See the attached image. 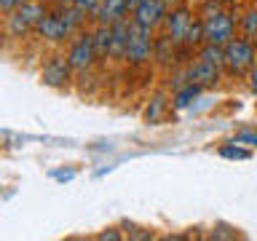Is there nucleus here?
Returning <instances> with one entry per match:
<instances>
[{
  "label": "nucleus",
  "instance_id": "f257e3e1",
  "mask_svg": "<svg viewBox=\"0 0 257 241\" xmlns=\"http://www.w3.org/2000/svg\"><path fill=\"white\" fill-rule=\"evenodd\" d=\"M201 19H204V30H206V43L228 46L236 38V16H233V8H225L217 0H204Z\"/></svg>",
  "mask_w": 257,
  "mask_h": 241
},
{
  "label": "nucleus",
  "instance_id": "0eeeda50",
  "mask_svg": "<svg viewBox=\"0 0 257 241\" xmlns=\"http://www.w3.org/2000/svg\"><path fill=\"white\" fill-rule=\"evenodd\" d=\"M185 72H188V83H198L204 88H212L222 80V67H217L212 62H204V59H193L185 64Z\"/></svg>",
  "mask_w": 257,
  "mask_h": 241
},
{
  "label": "nucleus",
  "instance_id": "b1692460",
  "mask_svg": "<svg viewBox=\"0 0 257 241\" xmlns=\"http://www.w3.org/2000/svg\"><path fill=\"white\" fill-rule=\"evenodd\" d=\"M22 3H27V0H0V11H3V16H8V14H14Z\"/></svg>",
  "mask_w": 257,
  "mask_h": 241
},
{
  "label": "nucleus",
  "instance_id": "9d476101",
  "mask_svg": "<svg viewBox=\"0 0 257 241\" xmlns=\"http://www.w3.org/2000/svg\"><path fill=\"white\" fill-rule=\"evenodd\" d=\"M112 27V48H110V59L112 62H123L126 59V48H128V35H132V19H120Z\"/></svg>",
  "mask_w": 257,
  "mask_h": 241
},
{
  "label": "nucleus",
  "instance_id": "9b49d317",
  "mask_svg": "<svg viewBox=\"0 0 257 241\" xmlns=\"http://www.w3.org/2000/svg\"><path fill=\"white\" fill-rule=\"evenodd\" d=\"M120 19H128V3L126 0H102L99 11L94 16V24H115Z\"/></svg>",
  "mask_w": 257,
  "mask_h": 241
},
{
  "label": "nucleus",
  "instance_id": "20e7f679",
  "mask_svg": "<svg viewBox=\"0 0 257 241\" xmlns=\"http://www.w3.org/2000/svg\"><path fill=\"white\" fill-rule=\"evenodd\" d=\"M67 59L72 64V70L78 75L83 72H91L96 64H99V54H96V46H94V32L86 30V32H78L75 38L70 40V48H67Z\"/></svg>",
  "mask_w": 257,
  "mask_h": 241
},
{
  "label": "nucleus",
  "instance_id": "2eb2a0df",
  "mask_svg": "<svg viewBox=\"0 0 257 241\" xmlns=\"http://www.w3.org/2000/svg\"><path fill=\"white\" fill-rule=\"evenodd\" d=\"M169 110V96L166 94H153L148 99V107H145V120L148 124H161Z\"/></svg>",
  "mask_w": 257,
  "mask_h": 241
},
{
  "label": "nucleus",
  "instance_id": "6e6552de",
  "mask_svg": "<svg viewBox=\"0 0 257 241\" xmlns=\"http://www.w3.org/2000/svg\"><path fill=\"white\" fill-rule=\"evenodd\" d=\"M166 14H169V8L164 6V0H142V3L134 8L132 19L137 24H142V27L156 30V27H164Z\"/></svg>",
  "mask_w": 257,
  "mask_h": 241
},
{
  "label": "nucleus",
  "instance_id": "4468645a",
  "mask_svg": "<svg viewBox=\"0 0 257 241\" xmlns=\"http://www.w3.org/2000/svg\"><path fill=\"white\" fill-rule=\"evenodd\" d=\"M94 46H96V54L99 59H110V48H112V27L110 24H94Z\"/></svg>",
  "mask_w": 257,
  "mask_h": 241
},
{
  "label": "nucleus",
  "instance_id": "a878e982",
  "mask_svg": "<svg viewBox=\"0 0 257 241\" xmlns=\"http://www.w3.org/2000/svg\"><path fill=\"white\" fill-rule=\"evenodd\" d=\"M123 236H126V233H120V228H107V230H102V233H99V238H102V241H107V238H110V241H120Z\"/></svg>",
  "mask_w": 257,
  "mask_h": 241
},
{
  "label": "nucleus",
  "instance_id": "a211bd4d",
  "mask_svg": "<svg viewBox=\"0 0 257 241\" xmlns=\"http://www.w3.org/2000/svg\"><path fill=\"white\" fill-rule=\"evenodd\" d=\"M196 56H198V59H204V62H212V64H217V67L225 70V46L204 43V46H198Z\"/></svg>",
  "mask_w": 257,
  "mask_h": 241
},
{
  "label": "nucleus",
  "instance_id": "6ab92c4d",
  "mask_svg": "<svg viewBox=\"0 0 257 241\" xmlns=\"http://www.w3.org/2000/svg\"><path fill=\"white\" fill-rule=\"evenodd\" d=\"M182 43L190 46V48H196V51H198V46L206 43V30H204V19H201V16H196V19H193V24L188 27V32H185V40H182Z\"/></svg>",
  "mask_w": 257,
  "mask_h": 241
},
{
  "label": "nucleus",
  "instance_id": "7ed1b4c3",
  "mask_svg": "<svg viewBox=\"0 0 257 241\" xmlns=\"http://www.w3.org/2000/svg\"><path fill=\"white\" fill-rule=\"evenodd\" d=\"M153 46H156V35L150 27H142L132 19V35H128V48H126V59L123 64H128L132 70H140L145 64L153 62Z\"/></svg>",
  "mask_w": 257,
  "mask_h": 241
},
{
  "label": "nucleus",
  "instance_id": "dca6fc26",
  "mask_svg": "<svg viewBox=\"0 0 257 241\" xmlns=\"http://www.w3.org/2000/svg\"><path fill=\"white\" fill-rule=\"evenodd\" d=\"M30 32H35V27H32L30 22H24L19 14H8L6 16V38H14V40H24L30 35Z\"/></svg>",
  "mask_w": 257,
  "mask_h": 241
},
{
  "label": "nucleus",
  "instance_id": "f8f14e48",
  "mask_svg": "<svg viewBox=\"0 0 257 241\" xmlns=\"http://www.w3.org/2000/svg\"><path fill=\"white\" fill-rule=\"evenodd\" d=\"M174 54H177V43L172 40L169 32L156 35V46H153V62L158 67H174Z\"/></svg>",
  "mask_w": 257,
  "mask_h": 241
},
{
  "label": "nucleus",
  "instance_id": "c85d7f7f",
  "mask_svg": "<svg viewBox=\"0 0 257 241\" xmlns=\"http://www.w3.org/2000/svg\"><path fill=\"white\" fill-rule=\"evenodd\" d=\"M185 0H164V6L169 8V11H172V8H177V6H182Z\"/></svg>",
  "mask_w": 257,
  "mask_h": 241
},
{
  "label": "nucleus",
  "instance_id": "7c9ffc66",
  "mask_svg": "<svg viewBox=\"0 0 257 241\" xmlns=\"http://www.w3.org/2000/svg\"><path fill=\"white\" fill-rule=\"evenodd\" d=\"M217 3L225 6V8H233V6H236V0H217Z\"/></svg>",
  "mask_w": 257,
  "mask_h": 241
},
{
  "label": "nucleus",
  "instance_id": "5701e85b",
  "mask_svg": "<svg viewBox=\"0 0 257 241\" xmlns=\"http://www.w3.org/2000/svg\"><path fill=\"white\" fill-rule=\"evenodd\" d=\"M220 156H222V158L246 161V158H249V150H241V148H230V145H225V148H220Z\"/></svg>",
  "mask_w": 257,
  "mask_h": 241
},
{
  "label": "nucleus",
  "instance_id": "f03ea898",
  "mask_svg": "<svg viewBox=\"0 0 257 241\" xmlns=\"http://www.w3.org/2000/svg\"><path fill=\"white\" fill-rule=\"evenodd\" d=\"M257 64V46L249 38H233L225 46V72L230 78H246Z\"/></svg>",
  "mask_w": 257,
  "mask_h": 241
},
{
  "label": "nucleus",
  "instance_id": "393cba45",
  "mask_svg": "<svg viewBox=\"0 0 257 241\" xmlns=\"http://www.w3.org/2000/svg\"><path fill=\"white\" fill-rule=\"evenodd\" d=\"M236 236H238V233L233 228H225V225H220V228L212 230V238H236Z\"/></svg>",
  "mask_w": 257,
  "mask_h": 241
},
{
  "label": "nucleus",
  "instance_id": "f3484780",
  "mask_svg": "<svg viewBox=\"0 0 257 241\" xmlns=\"http://www.w3.org/2000/svg\"><path fill=\"white\" fill-rule=\"evenodd\" d=\"M16 14H19L24 22H30L32 27H35V24L48 14V3H40V0H27V3H22L19 8H16Z\"/></svg>",
  "mask_w": 257,
  "mask_h": 241
},
{
  "label": "nucleus",
  "instance_id": "c756f323",
  "mask_svg": "<svg viewBox=\"0 0 257 241\" xmlns=\"http://www.w3.org/2000/svg\"><path fill=\"white\" fill-rule=\"evenodd\" d=\"M126 3H128V14H134V8H137V6H140V3H142V0H126Z\"/></svg>",
  "mask_w": 257,
  "mask_h": 241
},
{
  "label": "nucleus",
  "instance_id": "ddd939ff",
  "mask_svg": "<svg viewBox=\"0 0 257 241\" xmlns=\"http://www.w3.org/2000/svg\"><path fill=\"white\" fill-rule=\"evenodd\" d=\"M201 94H204V86H198V83H185L182 88H177L174 96H172V107L174 110H185V107H190L196 99H201Z\"/></svg>",
  "mask_w": 257,
  "mask_h": 241
},
{
  "label": "nucleus",
  "instance_id": "1a4fd4ad",
  "mask_svg": "<svg viewBox=\"0 0 257 241\" xmlns=\"http://www.w3.org/2000/svg\"><path fill=\"white\" fill-rule=\"evenodd\" d=\"M193 11H190V6H177V8H172V11L166 14V22H164V30L172 35V40L174 43H182L185 40V32H188V27L193 24Z\"/></svg>",
  "mask_w": 257,
  "mask_h": 241
},
{
  "label": "nucleus",
  "instance_id": "aec40b11",
  "mask_svg": "<svg viewBox=\"0 0 257 241\" xmlns=\"http://www.w3.org/2000/svg\"><path fill=\"white\" fill-rule=\"evenodd\" d=\"M241 32H244V38L257 43V8H246L244 11V16H241Z\"/></svg>",
  "mask_w": 257,
  "mask_h": 241
},
{
  "label": "nucleus",
  "instance_id": "cd10ccee",
  "mask_svg": "<svg viewBox=\"0 0 257 241\" xmlns=\"http://www.w3.org/2000/svg\"><path fill=\"white\" fill-rule=\"evenodd\" d=\"M246 80H249V88H252V94H257V64H254L252 70H249Z\"/></svg>",
  "mask_w": 257,
  "mask_h": 241
},
{
  "label": "nucleus",
  "instance_id": "412c9836",
  "mask_svg": "<svg viewBox=\"0 0 257 241\" xmlns=\"http://www.w3.org/2000/svg\"><path fill=\"white\" fill-rule=\"evenodd\" d=\"M120 228H123L126 230V236L128 238H137V241H148V238H156V233H153V230H148V228H142V225H134V222H123V225H120Z\"/></svg>",
  "mask_w": 257,
  "mask_h": 241
},
{
  "label": "nucleus",
  "instance_id": "bb28decb",
  "mask_svg": "<svg viewBox=\"0 0 257 241\" xmlns=\"http://www.w3.org/2000/svg\"><path fill=\"white\" fill-rule=\"evenodd\" d=\"M236 142L238 145H252V148H257V134L254 132H241V134H236Z\"/></svg>",
  "mask_w": 257,
  "mask_h": 241
},
{
  "label": "nucleus",
  "instance_id": "39448f33",
  "mask_svg": "<svg viewBox=\"0 0 257 241\" xmlns=\"http://www.w3.org/2000/svg\"><path fill=\"white\" fill-rule=\"evenodd\" d=\"M75 75L78 72L72 70L67 54H51V56L43 59V64H40V80H43V86H48V88H59V91H64V88L72 86Z\"/></svg>",
  "mask_w": 257,
  "mask_h": 241
},
{
  "label": "nucleus",
  "instance_id": "2f4dec72",
  "mask_svg": "<svg viewBox=\"0 0 257 241\" xmlns=\"http://www.w3.org/2000/svg\"><path fill=\"white\" fill-rule=\"evenodd\" d=\"M40 3H48V6H54V3H56V0H40Z\"/></svg>",
  "mask_w": 257,
  "mask_h": 241
},
{
  "label": "nucleus",
  "instance_id": "423d86ee",
  "mask_svg": "<svg viewBox=\"0 0 257 241\" xmlns=\"http://www.w3.org/2000/svg\"><path fill=\"white\" fill-rule=\"evenodd\" d=\"M35 35L43 40V43H64V40H72V27L64 22V16L59 14V8H48V14L35 24Z\"/></svg>",
  "mask_w": 257,
  "mask_h": 241
},
{
  "label": "nucleus",
  "instance_id": "4be33fe9",
  "mask_svg": "<svg viewBox=\"0 0 257 241\" xmlns=\"http://www.w3.org/2000/svg\"><path fill=\"white\" fill-rule=\"evenodd\" d=\"M99 3H102V0H72V6L80 8V11H83V14H86L91 22H94L96 11H99Z\"/></svg>",
  "mask_w": 257,
  "mask_h": 241
}]
</instances>
